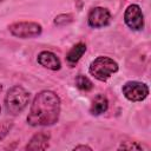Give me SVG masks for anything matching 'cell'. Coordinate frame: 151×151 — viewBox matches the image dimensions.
I'll list each match as a JSON object with an SVG mask.
<instances>
[{"mask_svg": "<svg viewBox=\"0 0 151 151\" xmlns=\"http://www.w3.org/2000/svg\"><path fill=\"white\" fill-rule=\"evenodd\" d=\"M61 101L59 96L50 90L40 91L35 94L28 116L26 118L31 126H51L55 124L60 116Z\"/></svg>", "mask_w": 151, "mask_h": 151, "instance_id": "1", "label": "cell"}, {"mask_svg": "<svg viewBox=\"0 0 151 151\" xmlns=\"http://www.w3.org/2000/svg\"><path fill=\"white\" fill-rule=\"evenodd\" d=\"M29 97H31V94L25 87H22L20 85L12 86L7 91L6 97H5L6 111L12 116L20 114L28 105Z\"/></svg>", "mask_w": 151, "mask_h": 151, "instance_id": "2", "label": "cell"}, {"mask_svg": "<svg viewBox=\"0 0 151 151\" xmlns=\"http://www.w3.org/2000/svg\"><path fill=\"white\" fill-rule=\"evenodd\" d=\"M119 66L117 61H114L110 57H97L92 63L90 64L88 72L92 77H94L99 81H106L113 73L118 71Z\"/></svg>", "mask_w": 151, "mask_h": 151, "instance_id": "3", "label": "cell"}, {"mask_svg": "<svg viewBox=\"0 0 151 151\" xmlns=\"http://www.w3.org/2000/svg\"><path fill=\"white\" fill-rule=\"evenodd\" d=\"M8 31L12 35L20 39L34 38L41 34L42 27L34 21H17L8 26Z\"/></svg>", "mask_w": 151, "mask_h": 151, "instance_id": "4", "label": "cell"}, {"mask_svg": "<svg viewBox=\"0 0 151 151\" xmlns=\"http://www.w3.org/2000/svg\"><path fill=\"white\" fill-rule=\"evenodd\" d=\"M122 92L127 100L137 103V101H143L149 96V87L145 83L130 80L123 85Z\"/></svg>", "mask_w": 151, "mask_h": 151, "instance_id": "5", "label": "cell"}, {"mask_svg": "<svg viewBox=\"0 0 151 151\" xmlns=\"http://www.w3.org/2000/svg\"><path fill=\"white\" fill-rule=\"evenodd\" d=\"M124 21L129 28L132 31H140L144 27V14L142 8L136 5H129L124 13Z\"/></svg>", "mask_w": 151, "mask_h": 151, "instance_id": "6", "label": "cell"}, {"mask_svg": "<svg viewBox=\"0 0 151 151\" xmlns=\"http://www.w3.org/2000/svg\"><path fill=\"white\" fill-rule=\"evenodd\" d=\"M111 12L105 7H93L88 15L87 22L92 28H101L111 22Z\"/></svg>", "mask_w": 151, "mask_h": 151, "instance_id": "7", "label": "cell"}, {"mask_svg": "<svg viewBox=\"0 0 151 151\" xmlns=\"http://www.w3.org/2000/svg\"><path fill=\"white\" fill-rule=\"evenodd\" d=\"M37 61L40 66L51 71H58L61 67L60 59L51 51H41L37 57Z\"/></svg>", "mask_w": 151, "mask_h": 151, "instance_id": "8", "label": "cell"}, {"mask_svg": "<svg viewBox=\"0 0 151 151\" xmlns=\"http://www.w3.org/2000/svg\"><path fill=\"white\" fill-rule=\"evenodd\" d=\"M50 139H51V133L46 131H40L35 133L27 145L25 146L26 150H33V151H39V150H46L50 146Z\"/></svg>", "mask_w": 151, "mask_h": 151, "instance_id": "9", "label": "cell"}, {"mask_svg": "<svg viewBox=\"0 0 151 151\" xmlns=\"http://www.w3.org/2000/svg\"><path fill=\"white\" fill-rule=\"evenodd\" d=\"M107 109H109V100H107L106 96L99 93L92 100V104L90 107V113L93 116H99V114H103L104 112H106Z\"/></svg>", "mask_w": 151, "mask_h": 151, "instance_id": "10", "label": "cell"}, {"mask_svg": "<svg viewBox=\"0 0 151 151\" xmlns=\"http://www.w3.org/2000/svg\"><path fill=\"white\" fill-rule=\"evenodd\" d=\"M85 52H86V44L85 42H78V44H76L68 51V53L66 54V61H67V64L71 67L74 66L81 59V57L84 55Z\"/></svg>", "mask_w": 151, "mask_h": 151, "instance_id": "11", "label": "cell"}, {"mask_svg": "<svg viewBox=\"0 0 151 151\" xmlns=\"http://www.w3.org/2000/svg\"><path fill=\"white\" fill-rule=\"evenodd\" d=\"M74 83H76V86L80 91H85L86 92V91H91L93 88V83L86 76H84V74H78L76 77Z\"/></svg>", "mask_w": 151, "mask_h": 151, "instance_id": "12", "label": "cell"}, {"mask_svg": "<svg viewBox=\"0 0 151 151\" xmlns=\"http://www.w3.org/2000/svg\"><path fill=\"white\" fill-rule=\"evenodd\" d=\"M73 21V15L70 13H63L54 18V25L57 26H66Z\"/></svg>", "mask_w": 151, "mask_h": 151, "instance_id": "13", "label": "cell"}, {"mask_svg": "<svg viewBox=\"0 0 151 151\" xmlns=\"http://www.w3.org/2000/svg\"><path fill=\"white\" fill-rule=\"evenodd\" d=\"M12 127H13V122H11V120L0 123V140H2L8 134V132L12 130Z\"/></svg>", "mask_w": 151, "mask_h": 151, "instance_id": "14", "label": "cell"}, {"mask_svg": "<svg viewBox=\"0 0 151 151\" xmlns=\"http://www.w3.org/2000/svg\"><path fill=\"white\" fill-rule=\"evenodd\" d=\"M124 149V150H143V146L140 144H138L137 142H125L122 143V145L119 146V150Z\"/></svg>", "mask_w": 151, "mask_h": 151, "instance_id": "15", "label": "cell"}, {"mask_svg": "<svg viewBox=\"0 0 151 151\" xmlns=\"http://www.w3.org/2000/svg\"><path fill=\"white\" fill-rule=\"evenodd\" d=\"M73 150H74V151H76V150H77V151H78V150H90V151H91L92 147L88 146V145H76V146L73 147Z\"/></svg>", "mask_w": 151, "mask_h": 151, "instance_id": "16", "label": "cell"}, {"mask_svg": "<svg viewBox=\"0 0 151 151\" xmlns=\"http://www.w3.org/2000/svg\"><path fill=\"white\" fill-rule=\"evenodd\" d=\"M1 91H2V84L0 83V93H1Z\"/></svg>", "mask_w": 151, "mask_h": 151, "instance_id": "17", "label": "cell"}, {"mask_svg": "<svg viewBox=\"0 0 151 151\" xmlns=\"http://www.w3.org/2000/svg\"><path fill=\"white\" fill-rule=\"evenodd\" d=\"M1 1H2V0H0V2H1Z\"/></svg>", "mask_w": 151, "mask_h": 151, "instance_id": "18", "label": "cell"}, {"mask_svg": "<svg viewBox=\"0 0 151 151\" xmlns=\"http://www.w3.org/2000/svg\"><path fill=\"white\" fill-rule=\"evenodd\" d=\"M0 111H1V107H0Z\"/></svg>", "mask_w": 151, "mask_h": 151, "instance_id": "19", "label": "cell"}]
</instances>
